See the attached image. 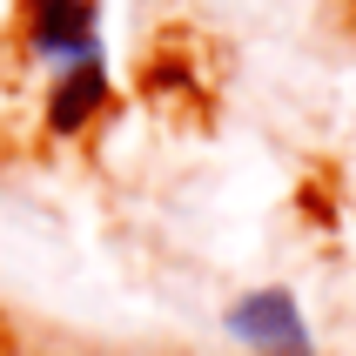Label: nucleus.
Wrapping results in <instances>:
<instances>
[{
  "instance_id": "7ed1b4c3",
  "label": "nucleus",
  "mask_w": 356,
  "mask_h": 356,
  "mask_svg": "<svg viewBox=\"0 0 356 356\" xmlns=\"http://www.w3.org/2000/svg\"><path fill=\"white\" fill-rule=\"evenodd\" d=\"M108 67H101V54H81V60H60V81L54 95H47V128L54 135H81L88 121L108 115Z\"/></svg>"
},
{
  "instance_id": "f257e3e1",
  "label": "nucleus",
  "mask_w": 356,
  "mask_h": 356,
  "mask_svg": "<svg viewBox=\"0 0 356 356\" xmlns=\"http://www.w3.org/2000/svg\"><path fill=\"white\" fill-rule=\"evenodd\" d=\"M229 337L249 343L256 356H309V323H302L289 289H256L229 309Z\"/></svg>"
},
{
  "instance_id": "f03ea898",
  "label": "nucleus",
  "mask_w": 356,
  "mask_h": 356,
  "mask_svg": "<svg viewBox=\"0 0 356 356\" xmlns=\"http://www.w3.org/2000/svg\"><path fill=\"white\" fill-rule=\"evenodd\" d=\"M27 40L47 60H81L95 54V0H20Z\"/></svg>"
}]
</instances>
